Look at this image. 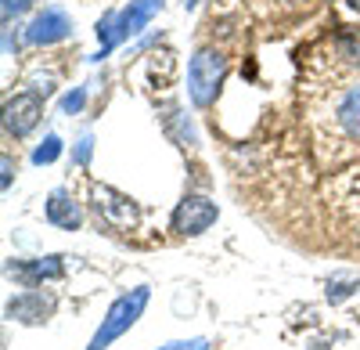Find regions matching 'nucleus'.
I'll return each instance as SVG.
<instances>
[{
  "label": "nucleus",
  "instance_id": "f257e3e1",
  "mask_svg": "<svg viewBox=\"0 0 360 350\" xmlns=\"http://www.w3.org/2000/svg\"><path fill=\"white\" fill-rule=\"evenodd\" d=\"M148 300H152V289H148V285L134 289V293H127V296H119L108 307V314L101 318V325H98V332H94V339H90L86 350H108V343H115L127 329H134V322L144 314Z\"/></svg>",
  "mask_w": 360,
  "mask_h": 350
},
{
  "label": "nucleus",
  "instance_id": "f03ea898",
  "mask_svg": "<svg viewBox=\"0 0 360 350\" xmlns=\"http://www.w3.org/2000/svg\"><path fill=\"white\" fill-rule=\"evenodd\" d=\"M227 76V58L220 51H198L188 65V94L195 108H209L220 94V83Z\"/></svg>",
  "mask_w": 360,
  "mask_h": 350
},
{
  "label": "nucleus",
  "instance_id": "7ed1b4c3",
  "mask_svg": "<svg viewBox=\"0 0 360 350\" xmlns=\"http://www.w3.org/2000/svg\"><path fill=\"white\" fill-rule=\"evenodd\" d=\"M90 206H94L98 224H105L108 231H134L141 220V210L130 195L115 192L108 185H98V181H90Z\"/></svg>",
  "mask_w": 360,
  "mask_h": 350
},
{
  "label": "nucleus",
  "instance_id": "20e7f679",
  "mask_svg": "<svg viewBox=\"0 0 360 350\" xmlns=\"http://www.w3.org/2000/svg\"><path fill=\"white\" fill-rule=\"evenodd\" d=\"M220 210L213 199L205 195H184L180 199V206L173 210V231L176 235H202V231H209L217 224Z\"/></svg>",
  "mask_w": 360,
  "mask_h": 350
},
{
  "label": "nucleus",
  "instance_id": "39448f33",
  "mask_svg": "<svg viewBox=\"0 0 360 350\" xmlns=\"http://www.w3.org/2000/svg\"><path fill=\"white\" fill-rule=\"evenodd\" d=\"M40 115H44V98L37 91H22L4 101V130L11 137H25L40 123Z\"/></svg>",
  "mask_w": 360,
  "mask_h": 350
},
{
  "label": "nucleus",
  "instance_id": "423d86ee",
  "mask_svg": "<svg viewBox=\"0 0 360 350\" xmlns=\"http://www.w3.org/2000/svg\"><path fill=\"white\" fill-rule=\"evenodd\" d=\"M159 11H162V0H130L123 11H115V22H112V47L123 44V40H130V37H137Z\"/></svg>",
  "mask_w": 360,
  "mask_h": 350
},
{
  "label": "nucleus",
  "instance_id": "0eeeda50",
  "mask_svg": "<svg viewBox=\"0 0 360 350\" xmlns=\"http://www.w3.org/2000/svg\"><path fill=\"white\" fill-rule=\"evenodd\" d=\"M72 33V18L62 11V8H44L25 29V40L37 44V47H47V44H58Z\"/></svg>",
  "mask_w": 360,
  "mask_h": 350
},
{
  "label": "nucleus",
  "instance_id": "6e6552de",
  "mask_svg": "<svg viewBox=\"0 0 360 350\" xmlns=\"http://www.w3.org/2000/svg\"><path fill=\"white\" fill-rule=\"evenodd\" d=\"M51 311H54V300L47 293H40V289H25V293H18L15 300H8V318L11 322H22V325L47 322Z\"/></svg>",
  "mask_w": 360,
  "mask_h": 350
},
{
  "label": "nucleus",
  "instance_id": "1a4fd4ad",
  "mask_svg": "<svg viewBox=\"0 0 360 350\" xmlns=\"http://www.w3.org/2000/svg\"><path fill=\"white\" fill-rule=\"evenodd\" d=\"M65 256H40V260H15L8 264V275H15L25 289H37L44 278H62L65 275Z\"/></svg>",
  "mask_w": 360,
  "mask_h": 350
},
{
  "label": "nucleus",
  "instance_id": "9d476101",
  "mask_svg": "<svg viewBox=\"0 0 360 350\" xmlns=\"http://www.w3.org/2000/svg\"><path fill=\"white\" fill-rule=\"evenodd\" d=\"M44 217H47V224L62 227V231H76V227L83 224V206H79V202H76L65 188H58V192L47 195Z\"/></svg>",
  "mask_w": 360,
  "mask_h": 350
},
{
  "label": "nucleus",
  "instance_id": "9b49d317",
  "mask_svg": "<svg viewBox=\"0 0 360 350\" xmlns=\"http://www.w3.org/2000/svg\"><path fill=\"white\" fill-rule=\"evenodd\" d=\"M335 123L346 137L360 141V87H349V91L339 98V108H335Z\"/></svg>",
  "mask_w": 360,
  "mask_h": 350
},
{
  "label": "nucleus",
  "instance_id": "f8f14e48",
  "mask_svg": "<svg viewBox=\"0 0 360 350\" xmlns=\"http://www.w3.org/2000/svg\"><path fill=\"white\" fill-rule=\"evenodd\" d=\"M58 156H62V137H58V134H47V137L37 144L33 163H37V166H47V163H54Z\"/></svg>",
  "mask_w": 360,
  "mask_h": 350
},
{
  "label": "nucleus",
  "instance_id": "ddd939ff",
  "mask_svg": "<svg viewBox=\"0 0 360 350\" xmlns=\"http://www.w3.org/2000/svg\"><path fill=\"white\" fill-rule=\"evenodd\" d=\"M356 289H360V282H356V278H353V282H349V278H335V282H328V300L339 304V300L353 296Z\"/></svg>",
  "mask_w": 360,
  "mask_h": 350
},
{
  "label": "nucleus",
  "instance_id": "4468645a",
  "mask_svg": "<svg viewBox=\"0 0 360 350\" xmlns=\"http://www.w3.org/2000/svg\"><path fill=\"white\" fill-rule=\"evenodd\" d=\"M83 105H86V91H83V87H76V91H69V94L62 98V112H65V115L83 112Z\"/></svg>",
  "mask_w": 360,
  "mask_h": 350
},
{
  "label": "nucleus",
  "instance_id": "2eb2a0df",
  "mask_svg": "<svg viewBox=\"0 0 360 350\" xmlns=\"http://www.w3.org/2000/svg\"><path fill=\"white\" fill-rule=\"evenodd\" d=\"M90 152H94V137H90V134H83V137L76 141L72 163H76V166H86V163H90Z\"/></svg>",
  "mask_w": 360,
  "mask_h": 350
},
{
  "label": "nucleus",
  "instance_id": "dca6fc26",
  "mask_svg": "<svg viewBox=\"0 0 360 350\" xmlns=\"http://www.w3.org/2000/svg\"><path fill=\"white\" fill-rule=\"evenodd\" d=\"M159 350H209V339H176V343H166V346H159Z\"/></svg>",
  "mask_w": 360,
  "mask_h": 350
},
{
  "label": "nucleus",
  "instance_id": "f3484780",
  "mask_svg": "<svg viewBox=\"0 0 360 350\" xmlns=\"http://www.w3.org/2000/svg\"><path fill=\"white\" fill-rule=\"evenodd\" d=\"M29 4H33V0H4V22H11V18H18L22 11H29Z\"/></svg>",
  "mask_w": 360,
  "mask_h": 350
},
{
  "label": "nucleus",
  "instance_id": "a211bd4d",
  "mask_svg": "<svg viewBox=\"0 0 360 350\" xmlns=\"http://www.w3.org/2000/svg\"><path fill=\"white\" fill-rule=\"evenodd\" d=\"M0 170H4V173H0V188H11V181H15V163H11V156L4 152V159H0Z\"/></svg>",
  "mask_w": 360,
  "mask_h": 350
},
{
  "label": "nucleus",
  "instance_id": "6ab92c4d",
  "mask_svg": "<svg viewBox=\"0 0 360 350\" xmlns=\"http://www.w3.org/2000/svg\"><path fill=\"white\" fill-rule=\"evenodd\" d=\"M349 8H353V11L360 15V0H349Z\"/></svg>",
  "mask_w": 360,
  "mask_h": 350
}]
</instances>
